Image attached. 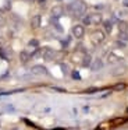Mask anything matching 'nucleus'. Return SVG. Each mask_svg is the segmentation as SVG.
I'll return each mask as SVG.
<instances>
[{"instance_id": "nucleus-1", "label": "nucleus", "mask_w": 128, "mask_h": 130, "mask_svg": "<svg viewBox=\"0 0 128 130\" xmlns=\"http://www.w3.org/2000/svg\"><path fill=\"white\" fill-rule=\"evenodd\" d=\"M68 9H70V11H71V14L74 15V17L81 18V17H83L85 13H86V4L83 3V2H81V0H75V2H72L68 6Z\"/></svg>"}, {"instance_id": "nucleus-2", "label": "nucleus", "mask_w": 128, "mask_h": 130, "mask_svg": "<svg viewBox=\"0 0 128 130\" xmlns=\"http://www.w3.org/2000/svg\"><path fill=\"white\" fill-rule=\"evenodd\" d=\"M71 34H72V37H74V38L81 39V38H83V35H85V27H83L82 24H77V25L72 27Z\"/></svg>"}, {"instance_id": "nucleus-3", "label": "nucleus", "mask_w": 128, "mask_h": 130, "mask_svg": "<svg viewBox=\"0 0 128 130\" xmlns=\"http://www.w3.org/2000/svg\"><path fill=\"white\" fill-rule=\"evenodd\" d=\"M104 34H106V32H104V31H100V29L93 31V32H92V35H91L92 42H95V43L103 42V41H104Z\"/></svg>"}, {"instance_id": "nucleus-4", "label": "nucleus", "mask_w": 128, "mask_h": 130, "mask_svg": "<svg viewBox=\"0 0 128 130\" xmlns=\"http://www.w3.org/2000/svg\"><path fill=\"white\" fill-rule=\"evenodd\" d=\"M31 73L35 74V76H46L47 74V69L42 64H35L31 67Z\"/></svg>"}, {"instance_id": "nucleus-5", "label": "nucleus", "mask_w": 128, "mask_h": 130, "mask_svg": "<svg viewBox=\"0 0 128 130\" xmlns=\"http://www.w3.org/2000/svg\"><path fill=\"white\" fill-rule=\"evenodd\" d=\"M103 60L100 59V57H96V59H93L92 60V63H91V70L92 71H99V70H102L103 69Z\"/></svg>"}, {"instance_id": "nucleus-6", "label": "nucleus", "mask_w": 128, "mask_h": 130, "mask_svg": "<svg viewBox=\"0 0 128 130\" xmlns=\"http://www.w3.org/2000/svg\"><path fill=\"white\" fill-rule=\"evenodd\" d=\"M56 56V52L53 51V49L50 48H45L43 49V59L46 60V62H50V60H53Z\"/></svg>"}, {"instance_id": "nucleus-7", "label": "nucleus", "mask_w": 128, "mask_h": 130, "mask_svg": "<svg viewBox=\"0 0 128 130\" xmlns=\"http://www.w3.org/2000/svg\"><path fill=\"white\" fill-rule=\"evenodd\" d=\"M89 18H91V24H95V25L103 23V17H102V14H100V13H93V14H89Z\"/></svg>"}, {"instance_id": "nucleus-8", "label": "nucleus", "mask_w": 128, "mask_h": 130, "mask_svg": "<svg viewBox=\"0 0 128 130\" xmlns=\"http://www.w3.org/2000/svg\"><path fill=\"white\" fill-rule=\"evenodd\" d=\"M125 71H127V66H125V64H120V66H116V67L113 69L111 74H114V76H121V74L125 73Z\"/></svg>"}, {"instance_id": "nucleus-9", "label": "nucleus", "mask_w": 128, "mask_h": 130, "mask_svg": "<svg viewBox=\"0 0 128 130\" xmlns=\"http://www.w3.org/2000/svg\"><path fill=\"white\" fill-rule=\"evenodd\" d=\"M120 60H121V57L117 56L116 53H113V52H110V53L107 55V63H110V64H114V63H118Z\"/></svg>"}, {"instance_id": "nucleus-10", "label": "nucleus", "mask_w": 128, "mask_h": 130, "mask_svg": "<svg viewBox=\"0 0 128 130\" xmlns=\"http://www.w3.org/2000/svg\"><path fill=\"white\" fill-rule=\"evenodd\" d=\"M102 24H103V29H104L106 34H110L113 31V23H111V20H104Z\"/></svg>"}, {"instance_id": "nucleus-11", "label": "nucleus", "mask_w": 128, "mask_h": 130, "mask_svg": "<svg viewBox=\"0 0 128 130\" xmlns=\"http://www.w3.org/2000/svg\"><path fill=\"white\" fill-rule=\"evenodd\" d=\"M117 27H118V31L120 32H128V24H127V21H124V20L117 21Z\"/></svg>"}, {"instance_id": "nucleus-12", "label": "nucleus", "mask_w": 128, "mask_h": 130, "mask_svg": "<svg viewBox=\"0 0 128 130\" xmlns=\"http://www.w3.org/2000/svg\"><path fill=\"white\" fill-rule=\"evenodd\" d=\"M31 27H32L33 29L40 27V15H33L32 20H31Z\"/></svg>"}, {"instance_id": "nucleus-13", "label": "nucleus", "mask_w": 128, "mask_h": 130, "mask_svg": "<svg viewBox=\"0 0 128 130\" xmlns=\"http://www.w3.org/2000/svg\"><path fill=\"white\" fill-rule=\"evenodd\" d=\"M52 15L54 18H58V17H61L63 15V9H61L60 6H56V7H53L52 9Z\"/></svg>"}, {"instance_id": "nucleus-14", "label": "nucleus", "mask_w": 128, "mask_h": 130, "mask_svg": "<svg viewBox=\"0 0 128 130\" xmlns=\"http://www.w3.org/2000/svg\"><path fill=\"white\" fill-rule=\"evenodd\" d=\"M91 63H92V57L89 56V55H83L82 60H81V64H82L83 67H91Z\"/></svg>"}, {"instance_id": "nucleus-15", "label": "nucleus", "mask_w": 128, "mask_h": 130, "mask_svg": "<svg viewBox=\"0 0 128 130\" xmlns=\"http://www.w3.org/2000/svg\"><path fill=\"white\" fill-rule=\"evenodd\" d=\"M29 59H31V55L28 53L27 51H22L21 53H19V60H21L22 63H27Z\"/></svg>"}, {"instance_id": "nucleus-16", "label": "nucleus", "mask_w": 128, "mask_h": 130, "mask_svg": "<svg viewBox=\"0 0 128 130\" xmlns=\"http://www.w3.org/2000/svg\"><path fill=\"white\" fill-rule=\"evenodd\" d=\"M28 46H31V48H39V41L38 39H31L29 43H28Z\"/></svg>"}, {"instance_id": "nucleus-17", "label": "nucleus", "mask_w": 128, "mask_h": 130, "mask_svg": "<svg viewBox=\"0 0 128 130\" xmlns=\"http://www.w3.org/2000/svg\"><path fill=\"white\" fill-rule=\"evenodd\" d=\"M118 39L124 41V42H128V32H120Z\"/></svg>"}, {"instance_id": "nucleus-18", "label": "nucleus", "mask_w": 128, "mask_h": 130, "mask_svg": "<svg viewBox=\"0 0 128 130\" xmlns=\"http://www.w3.org/2000/svg\"><path fill=\"white\" fill-rule=\"evenodd\" d=\"M82 25H91V18H89V15H83L82 17Z\"/></svg>"}, {"instance_id": "nucleus-19", "label": "nucleus", "mask_w": 128, "mask_h": 130, "mask_svg": "<svg viewBox=\"0 0 128 130\" xmlns=\"http://www.w3.org/2000/svg\"><path fill=\"white\" fill-rule=\"evenodd\" d=\"M39 112L40 113H50L52 112V108L50 106H42L40 109H39Z\"/></svg>"}, {"instance_id": "nucleus-20", "label": "nucleus", "mask_w": 128, "mask_h": 130, "mask_svg": "<svg viewBox=\"0 0 128 130\" xmlns=\"http://www.w3.org/2000/svg\"><path fill=\"white\" fill-rule=\"evenodd\" d=\"M116 46H118V48H125V46H127V42H124V41H121V39H117Z\"/></svg>"}, {"instance_id": "nucleus-21", "label": "nucleus", "mask_w": 128, "mask_h": 130, "mask_svg": "<svg viewBox=\"0 0 128 130\" xmlns=\"http://www.w3.org/2000/svg\"><path fill=\"white\" fill-rule=\"evenodd\" d=\"M125 88V84H117L116 87H114V90L116 91H121V90H124Z\"/></svg>"}, {"instance_id": "nucleus-22", "label": "nucleus", "mask_w": 128, "mask_h": 130, "mask_svg": "<svg viewBox=\"0 0 128 130\" xmlns=\"http://www.w3.org/2000/svg\"><path fill=\"white\" fill-rule=\"evenodd\" d=\"M71 76H72V78H74V80H79V78H81V77H79V73H78V71H72Z\"/></svg>"}, {"instance_id": "nucleus-23", "label": "nucleus", "mask_w": 128, "mask_h": 130, "mask_svg": "<svg viewBox=\"0 0 128 130\" xmlns=\"http://www.w3.org/2000/svg\"><path fill=\"white\" fill-rule=\"evenodd\" d=\"M60 67H61V70H63L64 74L68 73V67H67V64H60Z\"/></svg>"}, {"instance_id": "nucleus-24", "label": "nucleus", "mask_w": 128, "mask_h": 130, "mask_svg": "<svg viewBox=\"0 0 128 130\" xmlns=\"http://www.w3.org/2000/svg\"><path fill=\"white\" fill-rule=\"evenodd\" d=\"M127 14H128L127 11H120V13H118V15H121V17H125Z\"/></svg>"}, {"instance_id": "nucleus-25", "label": "nucleus", "mask_w": 128, "mask_h": 130, "mask_svg": "<svg viewBox=\"0 0 128 130\" xmlns=\"http://www.w3.org/2000/svg\"><path fill=\"white\" fill-rule=\"evenodd\" d=\"M122 6L128 9V0H122Z\"/></svg>"}, {"instance_id": "nucleus-26", "label": "nucleus", "mask_w": 128, "mask_h": 130, "mask_svg": "<svg viewBox=\"0 0 128 130\" xmlns=\"http://www.w3.org/2000/svg\"><path fill=\"white\" fill-rule=\"evenodd\" d=\"M38 3H40V4H43V3H46V0H36Z\"/></svg>"}, {"instance_id": "nucleus-27", "label": "nucleus", "mask_w": 128, "mask_h": 130, "mask_svg": "<svg viewBox=\"0 0 128 130\" xmlns=\"http://www.w3.org/2000/svg\"><path fill=\"white\" fill-rule=\"evenodd\" d=\"M28 2H32V0H28Z\"/></svg>"}, {"instance_id": "nucleus-28", "label": "nucleus", "mask_w": 128, "mask_h": 130, "mask_svg": "<svg viewBox=\"0 0 128 130\" xmlns=\"http://www.w3.org/2000/svg\"><path fill=\"white\" fill-rule=\"evenodd\" d=\"M57 2H61V0H57Z\"/></svg>"}, {"instance_id": "nucleus-29", "label": "nucleus", "mask_w": 128, "mask_h": 130, "mask_svg": "<svg viewBox=\"0 0 128 130\" xmlns=\"http://www.w3.org/2000/svg\"><path fill=\"white\" fill-rule=\"evenodd\" d=\"M127 112H128V109H127Z\"/></svg>"}]
</instances>
